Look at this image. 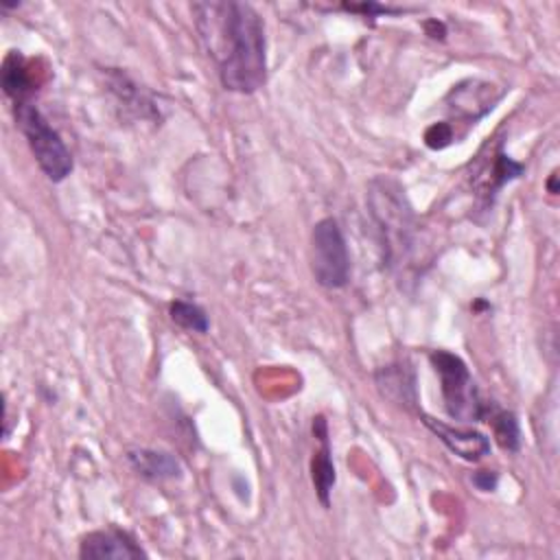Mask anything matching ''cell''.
Listing matches in <instances>:
<instances>
[{
	"mask_svg": "<svg viewBox=\"0 0 560 560\" xmlns=\"http://www.w3.org/2000/svg\"><path fill=\"white\" fill-rule=\"evenodd\" d=\"M470 481H472V486H475L477 490H481V492H492V490H497V486H499V472H494V470H477V472H472Z\"/></svg>",
	"mask_w": 560,
	"mask_h": 560,
	"instance_id": "e0dca14e",
	"label": "cell"
},
{
	"mask_svg": "<svg viewBox=\"0 0 560 560\" xmlns=\"http://www.w3.org/2000/svg\"><path fill=\"white\" fill-rule=\"evenodd\" d=\"M547 186H549V192H551V195H556V192H558V190H556V173H551V177H549V184H547Z\"/></svg>",
	"mask_w": 560,
	"mask_h": 560,
	"instance_id": "ac0fdd59",
	"label": "cell"
},
{
	"mask_svg": "<svg viewBox=\"0 0 560 560\" xmlns=\"http://www.w3.org/2000/svg\"><path fill=\"white\" fill-rule=\"evenodd\" d=\"M199 39L228 92L254 94L267 83V35L249 2L221 0L190 4Z\"/></svg>",
	"mask_w": 560,
	"mask_h": 560,
	"instance_id": "6da1fadb",
	"label": "cell"
},
{
	"mask_svg": "<svg viewBox=\"0 0 560 560\" xmlns=\"http://www.w3.org/2000/svg\"><path fill=\"white\" fill-rule=\"evenodd\" d=\"M311 271L319 287L343 289L350 282V249L337 219L324 217L311 230Z\"/></svg>",
	"mask_w": 560,
	"mask_h": 560,
	"instance_id": "5b68a950",
	"label": "cell"
},
{
	"mask_svg": "<svg viewBox=\"0 0 560 560\" xmlns=\"http://www.w3.org/2000/svg\"><path fill=\"white\" fill-rule=\"evenodd\" d=\"M313 435L317 440V448L313 453L311 459V479H313V488L315 494L322 503V508H330V494H332V486L337 481V470H335V462H332V446H330V431H328V422L324 416H315L313 418Z\"/></svg>",
	"mask_w": 560,
	"mask_h": 560,
	"instance_id": "30bf717a",
	"label": "cell"
},
{
	"mask_svg": "<svg viewBox=\"0 0 560 560\" xmlns=\"http://www.w3.org/2000/svg\"><path fill=\"white\" fill-rule=\"evenodd\" d=\"M346 11H352V13H361V15H368V18H374V15H381V13H400L402 9H392V7H383V4H376V2H361V4H343Z\"/></svg>",
	"mask_w": 560,
	"mask_h": 560,
	"instance_id": "2e32d148",
	"label": "cell"
},
{
	"mask_svg": "<svg viewBox=\"0 0 560 560\" xmlns=\"http://www.w3.org/2000/svg\"><path fill=\"white\" fill-rule=\"evenodd\" d=\"M125 459L138 477L153 483L177 481L184 475L182 462L171 451L149 448V446H127Z\"/></svg>",
	"mask_w": 560,
	"mask_h": 560,
	"instance_id": "9c48e42d",
	"label": "cell"
},
{
	"mask_svg": "<svg viewBox=\"0 0 560 560\" xmlns=\"http://www.w3.org/2000/svg\"><path fill=\"white\" fill-rule=\"evenodd\" d=\"M0 83H2L4 94L11 98V103L33 101L37 83H35V79L26 66V59L22 57L20 50H11L2 59Z\"/></svg>",
	"mask_w": 560,
	"mask_h": 560,
	"instance_id": "8fae6325",
	"label": "cell"
},
{
	"mask_svg": "<svg viewBox=\"0 0 560 560\" xmlns=\"http://www.w3.org/2000/svg\"><path fill=\"white\" fill-rule=\"evenodd\" d=\"M424 142L431 149H444L446 144L453 142V127L448 122H435L427 129Z\"/></svg>",
	"mask_w": 560,
	"mask_h": 560,
	"instance_id": "9a60e30c",
	"label": "cell"
},
{
	"mask_svg": "<svg viewBox=\"0 0 560 560\" xmlns=\"http://www.w3.org/2000/svg\"><path fill=\"white\" fill-rule=\"evenodd\" d=\"M11 107L15 125L26 138V144L42 173L55 184L63 182L72 173L74 160L59 131L48 122L33 101L13 103Z\"/></svg>",
	"mask_w": 560,
	"mask_h": 560,
	"instance_id": "3957f363",
	"label": "cell"
},
{
	"mask_svg": "<svg viewBox=\"0 0 560 560\" xmlns=\"http://www.w3.org/2000/svg\"><path fill=\"white\" fill-rule=\"evenodd\" d=\"M422 424L457 457L466 462H479L486 455H490V440L477 431V429H466V427H453L442 420H435L427 413H420Z\"/></svg>",
	"mask_w": 560,
	"mask_h": 560,
	"instance_id": "52a82bcc",
	"label": "cell"
},
{
	"mask_svg": "<svg viewBox=\"0 0 560 560\" xmlns=\"http://www.w3.org/2000/svg\"><path fill=\"white\" fill-rule=\"evenodd\" d=\"M368 212L378 230L383 262L392 271L411 265L418 238V217L405 195V188L387 175H378L368 184Z\"/></svg>",
	"mask_w": 560,
	"mask_h": 560,
	"instance_id": "7a4b0ae2",
	"label": "cell"
},
{
	"mask_svg": "<svg viewBox=\"0 0 560 560\" xmlns=\"http://www.w3.org/2000/svg\"><path fill=\"white\" fill-rule=\"evenodd\" d=\"M168 315L177 326H182L190 332L203 335L210 328V319H208L206 311L199 304L188 302V300H173L168 306Z\"/></svg>",
	"mask_w": 560,
	"mask_h": 560,
	"instance_id": "5bb4252c",
	"label": "cell"
},
{
	"mask_svg": "<svg viewBox=\"0 0 560 560\" xmlns=\"http://www.w3.org/2000/svg\"><path fill=\"white\" fill-rule=\"evenodd\" d=\"M483 422H488L492 427L494 440L499 442L501 448H505L510 453H516L521 448V427L512 411L501 409L494 402H490Z\"/></svg>",
	"mask_w": 560,
	"mask_h": 560,
	"instance_id": "4fadbf2b",
	"label": "cell"
},
{
	"mask_svg": "<svg viewBox=\"0 0 560 560\" xmlns=\"http://www.w3.org/2000/svg\"><path fill=\"white\" fill-rule=\"evenodd\" d=\"M81 560H138L147 558L140 542L125 529L107 527L88 532L79 542Z\"/></svg>",
	"mask_w": 560,
	"mask_h": 560,
	"instance_id": "8992f818",
	"label": "cell"
},
{
	"mask_svg": "<svg viewBox=\"0 0 560 560\" xmlns=\"http://www.w3.org/2000/svg\"><path fill=\"white\" fill-rule=\"evenodd\" d=\"M374 383L383 398L394 402L396 407L405 411L418 409V381L416 370L407 361H394L387 365H381L374 372Z\"/></svg>",
	"mask_w": 560,
	"mask_h": 560,
	"instance_id": "ba28073f",
	"label": "cell"
},
{
	"mask_svg": "<svg viewBox=\"0 0 560 560\" xmlns=\"http://www.w3.org/2000/svg\"><path fill=\"white\" fill-rule=\"evenodd\" d=\"M429 361L440 376V392L446 413L459 422L483 420L490 405L481 398L466 361L448 350H433Z\"/></svg>",
	"mask_w": 560,
	"mask_h": 560,
	"instance_id": "277c9868",
	"label": "cell"
},
{
	"mask_svg": "<svg viewBox=\"0 0 560 560\" xmlns=\"http://www.w3.org/2000/svg\"><path fill=\"white\" fill-rule=\"evenodd\" d=\"M107 85L116 96V101L125 105V109L133 112L140 118H160V112L155 109V103L151 101V96L142 88H138L125 72L109 70Z\"/></svg>",
	"mask_w": 560,
	"mask_h": 560,
	"instance_id": "7c38bea8",
	"label": "cell"
}]
</instances>
